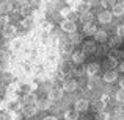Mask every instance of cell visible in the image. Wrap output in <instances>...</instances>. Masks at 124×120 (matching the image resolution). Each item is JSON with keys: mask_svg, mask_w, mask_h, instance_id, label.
<instances>
[{"mask_svg": "<svg viewBox=\"0 0 124 120\" xmlns=\"http://www.w3.org/2000/svg\"><path fill=\"white\" fill-rule=\"evenodd\" d=\"M47 98L50 100V101H60V100L63 98V89H61V87H54V89H50Z\"/></svg>", "mask_w": 124, "mask_h": 120, "instance_id": "6da1fadb", "label": "cell"}, {"mask_svg": "<svg viewBox=\"0 0 124 120\" xmlns=\"http://www.w3.org/2000/svg\"><path fill=\"white\" fill-rule=\"evenodd\" d=\"M61 30L66 31V33H69V34L76 33V22L69 20V19H64V20L61 22Z\"/></svg>", "mask_w": 124, "mask_h": 120, "instance_id": "7a4b0ae2", "label": "cell"}, {"mask_svg": "<svg viewBox=\"0 0 124 120\" xmlns=\"http://www.w3.org/2000/svg\"><path fill=\"white\" fill-rule=\"evenodd\" d=\"M61 89H63L64 92H74V90L77 89V81L76 80H64Z\"/></svg>", "mask_w": 124, "mask_h": 120, "instance_id": "3957f363", "label": "cell"}, {"mask_svg": "<svg viewBox=\"0 0 124 120\" xmlns=\"http://www.w3.org/2000/svg\"><path fill=\"white\" fill-rule=\"evenodd\" d=\"M22 112H24L25 117H33V115L38 112V108H36V105H24Z\"/></svg>", "mask_w": 124, "mask_h": 120, "instance_id": "277c9868", "label": "cell"}, {"mask_svg": "<svg viewBox=\"0 0 124 120\" xmlns=\"http://www.w3.org/2000/svg\"><path fill=\"white\" fill-rule=\"evenodd\" d=\"M99 22L101 24H110L112 22V19H113V14H112V11H108V9H105V11H102L99 14Z\"/></svg>", "mask_w": 124, "mask_h": 120, "instance_id": "5b68a950", "label": "cell"}, {"mask_svg": "<svg viewBox=\"0 0 124 120\" xmlns=\"http://www.w3.org/2000/svg\"><path fill=\"white\" fill-rule=\"evenodd\" d=\"M36 87H38L36 83H24V84H21V90L24 94H33L35 90H36Z\"/></svg>", "mask_w": 124, "mask_h": 120, "instance_id": "8992f818", "label": "cell"}, {"mask_svg": "<svg viewBox=\"0 0 124 120\" xmlns=\"http://www.w3.org/2000/svg\"><path fill=\"white\" fill-rule=\"evenodd\" d=\"M93 109L96 112H102L104 109H105V101H104L102 98H96V100H93Z\"/></svg>", "mask_w": 124, "mask_h": 120, "instance_id": "52a82bcc", "label": "cell"}, {"mask_svg": "<svg viewBox=\"0 0 124 120\" xmlns=\"http://www.w3.org/2000/svg\"><path fill=\"white\" fill-rule=\"evenodd\" d=\"M88 106H90L88 100H85V98H80V100H77V101H76V111H77V112L86 111V109H88Z\"/></svg>", "mask_w": 124, "mask_h": 120, "instance_id": "ba28073f", "label": "cell"}, {"mask_svg": "<svg viewBox=\"0 0 124 120\" xmlns=\"http://www.w3.org/2000/svg\"><path fill=\"white\" fill-rule=\"evenodd\" d=\"M90 8H91V3L90 2H79L77 5V13L79 14H85V13H90Z\"/></svg>", "mask_w": 124, "mask_h": 120, "instance_id": "9c48e42d", "label": "cell"}, {"mask_svg": "<svg viewBox=\"0 0 124 120\" xmlns=\"http://www.w3.org/2000/svg\"><path fill=\"white\" fill-rule=\"evenodd\" d=\"M22 101H24V105H36L38 98H36V95H35V92L33 94H24Z\"/></svg>", "mask_w": 124, "mask_h": 120, "instance_id": "30bf717a", "label": "cell"}, {"mask_svg": "<svg viewBox=\"0 0 124 120\" xmlns=\"http://www.w3.org/2000/svg\"><path fill=\"white\" fill-rule=\"evenodd\" d=\"M11 9H13V3L9 0H5V2L0 3V13H2V16H6V13H9Z\"/></svg>", "mask_w": 124, "mask_h": 120, "instance_id": "8fae6325", "label": "cell"}, {"mask_svg": "<svg viewBox=\"0 0 124 120\" xmlns=\"http://www.w3.org/2000/svg\"><path fill=\"white\" fill-rule=\"evenodd\" d=\"M83 61H85V51L77 50V51H74V53H72V63H76V64H82Z\"/></svg>", "mask_w": 124, "mask_h": 120, "instance_id": "7c38bea8", "label": "cell"}, {"mask_svg": "<svg viewBox=\"0 0 124 120\" xmlns=\"http://www.w3.org/2000/svg\"><path fill=\"white\" fill-rule=\"evenodd\" d=\"M2 33H3V38H13L16 34V27L14 25H6L2 30Z\"/></svg>", "mask_w": 124, "mask_h": 120, "instance_id": "4fadbf2b", "label": "cell"}, {"mask_svg": "<svg viewBox=\"0 0 124 120\" xmlns=\"http://www.w3.org/2000/svg\"><path fill=\"white\" fill-rule=\"evenodd\" d=\"M116 78H118V73H116L115 70H107V72L104 73V81H107V83H113Z\"/></svg>", "mask_w": 124, "mask_h": 120, "instance_id": "5bb4252c", "label": "cell"}, {"mask_svg": "<svg viewBox=\"0 0 124 120\" xmlns=\"http://www.w3.org/2000/svg\"><path fill=\"white\" fill-rule=\"evenodd\" d=\"M19 109H21V101H19V100L8 101V111H9V112H17Z\"/></svg>", "mask_w": 124, "mask_h": 120, "instance_id": "9a60e30c", "label": "cell"}, {"mask_svg": "<svg viewBox=\"0 0 124 120\" xmlns=\"http://www.w3.org/2000/svg\"><path fill=\"white\" fill-rule=\"evenodd\" d=\"M96 31H97L96 25H93V24H85L83 25V33L85 34H90V36L93 34V36H94V34H96Z\"/></svg>", "mask_w": 124, "mask_h": 120, "instance_id": "2e32d148", "label": "cell"}, {"mask_svg": "<svg viewBox=\"0 0 124 120\" xmlns=\"http://www.w3.org/2000/svg\"><path fill=\"white\" fill-rule=\"evenodd\" d=\"M107 38H108V34H107L105 31H102V30L96 31V34H94V41L96 42H105Z\"/></svg>", "mask_w": 124, "mask_h": 120, "instance_id": "e0dca14e", "label": "cell"}, {"mask_svg": "<svg viewBox=\"0 0 124 120\" xmlns=\"http://www.w3.org/2000/svg\"><path fill=\"white\" fill-rule=\"evenodd\" d=\"M112 14L116 16V17L123 16V14H124V5H119V3H116V5L112 8Z\"/></svg>", "mask_w": 124, "mask_h": 120, "instance_id": "ac0fdd59", "label": "cell"}, {"mask_svg": "<svg viewBox=\"0 0 124 120\" xmlns=\"http://www.w3.org/2000/svg\"><path fill=\"white\" fill-rule=\"evenodd\" d=\"M83 50L88 51V53H93V51H96V42L94 41H86L83 44Z\"/></svg>", "mask_w": 124, "mask_h": 120, "instance_id": "d6986e66", "label": "cell"}, {"mask_svg": "<svg viewBox=\"0 0 124 120\" xmlns=\"http://www.w3.org/2000/svg\"><path fill=\"white\" fill-rule=\"evenodd\" d=\"M49 106H50V100L38 98V101H36V108H38V109H47Z\"/></svg>", "mask_w": 124, "mask_h": 120, "instance_id": "ffe728a7", "label": "cell"}, {"mask_svg": "<svg viewBox=\"0 0 124 120\" xmlns=\"http://www.w3.org/2000/svg\"><path fill=\"white\" fill-rule=\"evenodd\" d=\"M97 72H99V64L97 63L88 64V67H86V73L88 75H94V73H97Z\"/></svg>", "mask_w": 124, "mask_h": 120, "instance_id": "44dd1931", "label": "cell"}, {"mask_svg": "<svg viewBox=\"0 0 124 120\" xmlns=\"http://www.w3.org/2000/svg\"><path fill=\"white\" fill-rule=\"evenodd\" d=\"M33 24H35V19L31 17V16H28V17H24V19H22V22H21L22 28H30Z\"/></svg>", "mask_w": 124, "mask_h": 120, "instance_id": "7402d4cb", "label": "cell"}, {"mask_svg": "<svg viewBox=\"0 0 124 120\" xmlns=\"http://www.w3.org/2000/svg\"><path fill=\"white\" fill-rule=\"evenodd\" d=\"M64 119L66 120H77L79 119V112H77L76 109H74V111L72 109H71V111H66L64 112Z\"/></svg>", "mask_w": 124, "mask_h": 120, "instance_id": "603a6c76", "label": "cell"}, {"mask_svg": "<svg viewBox=\"0 0 124 120\" xmlns=\"http://www.w3.org/2000/svg\"><path fill=\"white\" fill-rule=\"evenodd\" d=\"M80 19H82L83 24H91L94 19V16L91 14V13H85V14H80Z\"/></svg>", "mask_w": 124, "mask_h": 120, "instance_id": "cb8c5ba5", "label": "cell"}, {"mask_svg": "<svg viewBox=\"0 0 124 120\" xmlns=\"http://www.w3.org/2000/svg\"><path fill=\"white\" fill-rule=\"evenodd\" d=\"M71 14H72V8H69V6L60 9V16H61V17H64V19H69Z\"/></svg>", "mask_w": 124, "mask_h": 120, "instance_id": "d4e9b609", "label": "cell"}, {"mask_svg": "<svg viewBox=\"0 0 124 120\" xmlns=\"http://www.w3.org/2000/svg\"><path fill=\"white\" fill-rule=\"evenodd\" d=\"M105 66L108 67V69H113V67H118V61H116V58H113V56H110L108 59L105 61Z\"/></svg>", "mask_w": 124, "mask_h": 120, "instance_id": "484cf974", "label": "cell"}, {"mask_svg": "<svg viewBox=\"0 0 124 120\" xmlns=\"http://www.w3.org/2000/svg\"><path fill=\"white\" fill-rule=\"evenodd\" d=\"M121 42H123V38H119L118 34L110 38V45H112V47H118V45H121Z\"/></svg>", "mask_w": 124, "mask_h": 120, "instance_id": "4316f807", "label": "cell"}, {"mask_svg": "<svg viewBox=\"0 0 124 120\" xmlns=\"http://www.w3.org/2000/svg\"><path fill=\"white\" fill-rule=\"evenodd\" d=\"M52 28H54V25H52L50 22H42L41 24V31L42 33H49V31H52Z\"/></svg>", "mask_w": 124, "mask_h": 120, "instance_id": "83f0119b", "label": "cell"}, {"mask_svg": "<svg viewBox=\"0 0 124 120\" xmlns=\"http://www.w3.org/2000/svg\"><path fill=\"white\" fill-rule=\"evenodd\" d=\"M30 13H31V6L30 5H22L21 6V14H24L25 17H28Z\"/></svg>", "mask_w": 124, "mask_h": 120, "instance_id": "f1b7e54d", "label": "cell"}, {"mask_svg": "<svg viewBox=\"0 0 124 120\" xmlns=\"http://www.w3.org/2000/svg\"><path fill=\"white\" fill-rule=\"evenodd\" d=\"M80 38H82V36H80L79 33H72V34L69 36V42H71V44H79V42L82 41Z\"/></svg>", "mask_w": 124, "mask_h": 120, "instance_id": "f546056e", "label": "cell"}, {"mask_svg": "<svg viewBox=\"0 0 124 120\" xmlns=\"http://www.w3.org/2000/svg\"><path fill=\"white\" fill-rule=\"evenodd\" d=\"M0 120H13V112L2 111V112H0Z\"/></svg>", "mask_w": 124, "mask_h": 120, "instance_id": "4dcf8cb0", "label": "cell"}, {"mask_svg": "<svg viewBox=\"0 0 124 120\" xmlns=\"http://www.w3.org/2000/svg\"><path fill=\"white\" fill-rule=\"evenodd\" d=\"M101 3H102L104 8H113V6H115L118 2H116V0H102Z\"/></svg>", "mask_w": 124, "mask_h": 120, "instance_id": "1f68e13d", "label": "cell"}, {"mask_svg": "<svg viewBox=\"0 0 124 120\" xmlns=\"http://www.w3.org/2000/svg\"><path fill=\"white\" fill-rule=\"evenodd\" d=\"M19 89H21V84L19 83H11L8 86V89H6V92H17Z\"/></svg>", "mask_w": 124, "mask_h": 120, "instance_id": "d6a6232c", "label": "cell"}, {"mask_svg": "<svg viewBox=\"0 0 124 120\" xmlns=\"http://www.w3.org/2000/svg\"><path fill=\"white\" fill-rule=\"evenodd\" d=\"M6 25H9V17L8 16H0V28H5Z\"/></svg>", "mask_w": 124, "mask_h": 120, "instance_id": "836d02e7", "label": "cell"}, {"mask_svg": "<svg viewBox=\"0 0 124 120\" xmlns=\"http://www.w3.org/2000/svg\"><path fill=\"white\" fill-rule=\"evenodd\" d=\"M50 41H52V38L49 36V33H42V36H41V44L42 45H49Z\"/></svg>", "mask_w": 124, "mask_h": 120, "instance_id": "e575fe53", "label": "cell"}, {"mask_svg": "<svg viewBox=\"0 0 124 120\" xmlns=\"http://www.w3.org/2000/svg\"><path fill=\"white\" fill-rule=\"evenodd\" d=\"M22 45V39H14L9 44V47H11V50H19V47Z\"/></svg>", "mask_w": 124, "mask_h": 120, "instance_id": "d590c367", "label": "cell"}, {"mask_svg": "<svg viewBox=\"0 0 124 120\" xmlns=\"http://www.w3.org/2000/svg\"><path fill=\"white\" fill-rule=\"evenodd\" d=\"M96 120H110V115L107 114V112H97L96 114Z\"/></svg>", "mask_w": 124, "mask_h": 120, "instance_id": "8d00e7d4", "label": "cell"}, {"mask_svg": "<svg viewBox=\"0 0 124 120\" xmlns=\"http://www.w3.org/2000/svg\"><path fill=\"white\" fill-rule=\"evenodd\" d=\"M115 97H116V100H118L119 103H124V89H119Z\"/></svg>", "mask_w": 124, "mask_h": 120, "instance_id": "74e56055", "label": "cell"}, {"mask_svg": "<svg viewBox=\"0 0 124 120\" xmlns=\"http://www.w3.org/2000/svg\"><path fill=\"white\" fill-rule=\"evenodd\" d=\"M8 111V100H0V112Z\"/></svg>", "mask_w": 124, "mask_h": 120, "instance_id": "f35d334b", "label": "cell"}, {"mask_svg": "<svg viewBox=\"0 0 124 120\" xmlns=\"http://www.w3.org/2000/svg\"><path fill=\"white\" fill-rule=\"evenodd\" d=\"M63 53H72V44H71V42H69V44H66V45H64V47H63Z\"/></svg>", "mask_w": 124, "mask_h": 120, "instance_id": "ab89813d", "label": "cell"}, {"mask_svg": "<svg viewBox=\"0 0 124 120\" xmlns=\"http://www.w3.org/2000/svg\"><path fill=\"white\" fill-rule=\"evenodd\" d=\"M116 33H118L119 38H124V25H119V27L116 28Z\"/></svg>", "mask_w": 124, "mask_h": 120, "instance_id": "60d3db41", "label": "cell"}, {"mask_svg": "<svg viewBox=\"0 0 124 120\" xmlns=\"http://www.w3.org/2000/svg\"><path fill=\"white\" fill-rule=\"evenodd\" d=\"M118 70H119V72H124V61L118 64Z\"/></svg>", "mask_w": 124, "mask_h": 120, "instance_id": "b9f144b4", "label": "cell"}, {"mask_svg": "<svg viewBox=\"0 0 124 120\" xmlns=\"http://www.w3.org/2000/svg\"><path fill=\"white\" fill-rule=\"evenodd\" d=\"M44 120H58L55 115H47V117H44Z\"/></svg>", "mask_w": 124, "mask_h": 120, "instance_id": "7bdbcfd3", "label": "cell"}, {"mask_svg": "<svg viewBox=\"0 0 124 120\" xmlns=\"http://www.w3.org/2000/svg\"><path fill=\"white\" fill-rule=\"evenodd\" d=\"M119 87H121V89H124V78L119 81Z\"/></svg>", "mask_w": 124, "mask_h": 120, "instance_id": "ee69618b", "label": "cell"}, {"mask_svg": "<svg viewBox=\"0 0 124 120\" xmlns=\"http://www.w3.org/2000/svg\"><path fill=\"white\" fill-rule=\"evenodd\" d=\"M116 2H118L119 5H124V0H116Z\"/></svg>", "mask_w": 124, "mask_h": 120, "instance_id": "f6af8a7d", "label": "cell"}, {"mask_svg": "<svg viewBox=\"0 0 124 120\" xmlns=\"http://www.w3.org/2000/svg\"><path fill=\"white\" fill-rule=\"evenodd\" d=\"M83 120H91V119H83Z\"/></svg>", "mask_w": 124, "mask_h": 120, "instance_id": "bcb514c9", "label": "cell"}, {"mask_svg": "<svg viewBox=\"0 0 124 120\" xmlns=\"http://www.w3.org/2000/svg\"><path fill=\"white\" fill-rule=\"evenodd\" d=\"M123 58H124V51H123Z\"/></svg>", "mask_w": 124, "mask_h": 120, "instance_id": "7dc6e473", "label": "cell"}, {"mask_svg": "<svg viewBox=\"0 0 124 120\" xmlns=\"http://www.w3.org/2000/svg\"><path fill=\"white\" fill-rule=\"evenodd\" d=\"M0 70H2V66H0Z\"/></svg>", "mask_w": 124, "mask_h": 120, "instance_id": "c3c4849f", "label": "cell"}]
</instances>
